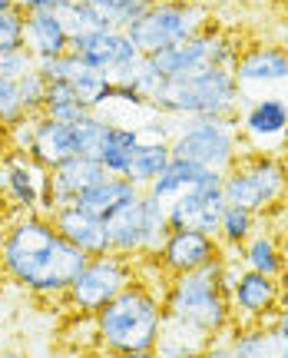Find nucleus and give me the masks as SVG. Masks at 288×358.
<instances>
[{
  "label": "nucleus",
  "instance_id": "obj_1",
  "mask_svg": "<svg viewBox=\"0 0 288 358\" xmlns=\"http://www.w3.org/2000/svg\"><path fill=\"white\" fill-rule=\"evenodd\" d=\"M87 252L63 239L50 216L24 213L13 216L0 236V272L24 292L43 302H63V295L87 266Z\"/></svg>",
  "mask_w": 288,
  "mask_h": 358
},
{
  "label": "nucleus",
  "instance_id": "obj_2",
  "mask_svg": "<svg viewBox=\"0 0 288 358\" xmlns=\"http://www.w3.org/2000/svg\"><path fill=\"white\" fill-rule=\"evenodd\" d=\"M163 312L169 322H179L192 332L206 335L209 342L232 329L229 289L222 282V256L196 272H182L166 279Z\"/></svg>",
  "mask_w": 288,
  "mask_h": 358
},
{
  "label": "nucleus",
  "instance_id": "obj_3",
  "mask_svg": "<svg viewBox=\"0 0 288 358\" xmlns=\"http://www.w3.org/2000/svg\"><path fill=\"white\" fill-rule=\"evenodd\" d=\"M93 319H96V335H100V352H146V348H156L166 322L163 289H156L152 282L136 275Z\"/></svg>",
  "mask_w": 288,
  "mask_h": 358
},
{
  "label": "nucleus",
  "instance_id": "obj_4",
  "mask_svg": "<svg viewBox=\"0 0 288 358\" xmlns=\"http://www.w3.org/2000/svg\"><path fill=\"white\" fill-rule=\"evenodd\" d=\"M242 100L245 93L238 90L232 70L206 66L199 73L166 80L150 106L173 120H196V116H238Z\"/></svg>",
  "mask_w": 288,
  "mask_h": 358
},
{
  "label": "nucleus",
  "instance_id": "obj_5",
  "mask_svg": "<svg viewBox=\"0 0 288 358\" xmlns=\"http://www.w3.org/2000/svg\"><path fill=\"white\" fill-rule=\"evenodd\" d=\"M222 196L229 206H245L255 216L288 203L285 156L242 150L236 166L222 173Z\"/></svg>",
  "mask_w": 288,
  "mask_h": 358
},
{
  "label": "nucleus",
  "instance_id": "obj_6",
  "mask_svg": "<svg viewBox=\"0 0 288 358\" xmlns=\"http://www.w3.org/2000/svg\"><path fill=\"white\" fill-rule=\"evenodd\" d=\"M173 156L186 159L199 169L226 173L242 156L238 136V116H196V120H175V133L169 140Z\"/></svg>",
  "mask_w": 288,
  "mask_h": 358
},
{
  "label": "nucleus",
  "instance_id": "obj_7",
  "mask_svg": "<svg viewBox=\"0 0 288 358\" xmlns=\"http://www.w3.org/2000/svg\"><path fill=\"white\" fill-rule=\"evenodd\" d=\"M206 27H209V10L199 0H152L150 7L126 27V34L143 57H152L166 47H175L182 40L196 37Z\"/></svg>",
  "mask_w": 288,
  "mask_h": 358
},
{
  "label": "nucleus",
  "instance_id": "obj_8",
  "mask_svg": "<svg viewBox=\"0 0 288 358\" xmlns=\"http://www.w3.org/2000/svg\"><path fill=\"white\" fill-rule=\"evenodd\" d=\"M106 236H110V252L139 259H156L169 236V219H166V203L143 189L136 203L123 206L120 213L106 219Z\"/></svg>",
  "mask_w": 288,
  "mask_h": 358
},
{
  "label": "nucleus",
  "instance_id": "obj_9",
  "mask_svg": "<svg viewBox=\"0 0 288 358\" xmlns=\"http://www.w3.org/2000/svg\"><path fill=\"white\" fill-rule=\"evenodd\" d=\"M136 279V262L116 252L89 256L87 266L76 272L70 289L63 295V306L76 315H96L106 302H113L129 282Z\"/></svg>",
  "mask_w": 288,
  "mask_h": 358
},
{
  "label": "nucleus",
  "instance_id": "obj_10",
  "mask_svg": "<svg viewBox=\"0 0 288 358\" xmlns=\"http://www.w3.org/2000/svg\"><path fill=\"white\" fill-rule=\"evenodd\" d=\"M242 53V43L238 37H229L226 30L219 27H206L196 37L182 40L175 47H166V50L152 53L150 60L156 64V70L163 73L166 80L175 77H189V73H199L206 66H222V70H232Z\"/></svg>",
  "mask_w": 288,
  "mask_h": 358
},
{
  "label": "nucleus",
  "instance_id": "obj_11",
  "mask_svg": "<svg viewBox=\"0 0 288 358\" xmlns=\"http://www.w3.org/2000/svg\"><path fill=\"white\" fill-rule=\"evenodd\" d=\"M238 136L242 150L252 153H288V96L262 93L245 96L238 106Z\"/></svg>",
  "mask_w": 288,
  "mask_h": 358
},
{
  "label": "nucleus",
  "instance_id": "obj_12",
  "mask_svg": "<svg viewBox=\"0 0 288 358\" xmlns=\"http://www.w3.org/2000/svg\"><path fill=\"white\" fill-rule=\"evenodd\" d=\"M47 179H50V169H43L30 153L0 150V203L13 216H24V213L47 216V192H50Z\"/></svg>",
  "mask_w": 288,
  "mask_h": 358
},
{
  "label": "nucleus",
  "instance_id": "obj_13",
  "mask_svg": "<svg viewBox=\"0 0 288 358\" xmlns=\"http://www.w3.org/2000/svg\"><path fill=\"white\" fill-rule=\"evenodd\" d=\"M222 209H226L222 173L202 169L199 182H196L192 189L179 192L175 199L166 203V219H169V229H196V232L215 236L219 219H222Z\"/></svg>",
  "mask_w": 288,
  "mask_h": 358
},
{
  "label": "nucleus",
  "instance_id": "obj_14",
  "mask_svg": "<svg viewBox=\"0 0 288 358\" xmlns=\"http://www.w3.org/2000/svg\"><path fill=\"white\" fill-rule=\"evenodd\" d=\"M229 306H232V325H268L275 312L285 306V282L238 268L229 282Z\"/></svg>",
  "mask_w": 288,
  "mask_h": 358
},
{
  "label": "nucleus",
  "instance_id": "obj_15",
  "mask_svg": "<svg viewBox=\"0 0 288 358\" xmlns=\"http://www.w3.org/2000/svg\"><path fill=\"white\" fill-rule=\"evenodd\" d=\"M232 77L245 96H262V93L288 96V50L278 43H249L238 53Z\"/></svg>",
  "mask_w": 288,
  "mask_h": 358
},
{
  "label": "nucleus",
  "instance_id": "obj_16",
  "mask_svg": "<svg viewBox=\"0 0 288 358\" xmlns=\"http://www.w3.org/2000/svg\"><path fill=\"white\" fill-rule=\"evenodd\" d=\"M70 53L89 70H100V73H110L113 80H120L126 70H133L139 64L143 53L133 47V40L126 30L120 27H103V30H93V34H83V37H73L70 43Z\"/></svg>",
  "mask_w": 288,
  "mask_h": 358
},
{
  "label": "nucleus",
  "instance_id": "obj_17",
  "mask_svg": "<svg viewBox=\"0 0 288 358\" xmlns=\"http://www.w3.org/2000/svg\"><path fill=\"white\" fill-rule=\"evenodd\" d=\"M222 256V245L209 232L196 229H169L163 249L156 256V266L163 268V275H182V272H196V268L209 266Z\"/></svg>",
  "mask_w": 288,
  "mask_h": 358
},
{
  "label": "nucleus",
  "instance_id": "obj_18",
  "mask_svg": "<svg viewBox=\"0 0 288 358\" xmlns=\"http://www.w3.org/2000/svg\"><path fill=\"white\" fill-rule=\"evenodd\" d=\"M103 176H106V169L93 156H70V159H63L60 166L50 169V179H47V186H50V192H47V216L53 209H60V206L76 203Z\"/></svg>",
  "mask_w": 288,
  "mask_h": 358
},
{
  "label": "nucleus",
  "instance_id": "obj_19",
  "mask_svg": "<svg viewBox=\"0 0 288 358\" xmlns=\"http://www.w3.org/2000/svg\"><path fill=\"white\" fill-rule=\"evenodd\" d=\"M50 219H53V226H57V232H60L70 245H76L80 252H87V256H103V252H110L106 219L87 213L83 206H76V203L60 206V209L50 213Z\"/></svg>",
  "mask_w": 288,
  "mask_h": 358
},
{
  "label": "nucleus",
  "instance_id": "obj_20",
  "mask_svg": "<svg viewBox=\"0 0 288 358\" xmlns=\"http://www.w3.org/2000/svg\"><path fill=\"white\" fill-rule=\"evenodd\" d=\"M70 30L63 24L60 10H34L27 13L24 24V47L30 50L34 60H50L60 53H70Z\"/></svg>",
  "mask_w": 288,
  "mask_h": 358
},
{
  "label": "nucleus",
  "instance_id": "obj_21",
  "mask_svg": "<svg viewBox=\"0 0 288 358\" xmlns=\"http://www.w3.org/2000/svg\"><path fill=\"white\" fill-rule=\"evenodd\" d=\"M238 262L242 268H252V272H262V275H272V279H285L288 275V249L285 239L272 232L268 226H259L252 232L245 245L238 249Z\"/></svg>",
  "mask_w": 288,
  "mask_h": 358
},
{
  "label": "nucleus",
  "instance_id": "obj_22",
  "mask_svg": "<svg viewBox=\"0 0 288 358\" xmlns=\"http://www.w3.org/2000/svg\"><path fill=\"white\" fill-rule=\"evenodd\" d=\"M30 156L37 159L43 169L60 166L63 159L76 153V136H73V123H60L50 116L37 113L34 116V143H30Z\"/></svg>",
  "mask_w": 288,
  "mask_h": 358
},
{
  "label": "nucleus",
  "instance_id": "obj_23",
  "mask_svg": "<svg viewBox=\"0 0 288 358\" xmlns=\"http://www.w3.org/2000/svg\"><path fill=\"white\" fill-rule=\"evenodd\" d=\"M139 196H143V189L133 186L126 176H110V173H106L96 186H89V189L76 199V206H83L87 213H93V216H100V219H110L113 213H120L123 206L136 203Z\"/></svg>",
  "mask_w": 288,
  "mask_h": 358
},
{
  "label": "nucleus",
  "instance_id": "obj_24",
  "mask_svg": "<svg viewBox=\"0 0 288 358\" xmlns=\"http://www.w3.org/2000/svg\"><path fill=\"white\" fill-rule=\"evenodd\" d=\"M229 342L238 358H288V342L278 335V329L268 325H232Z\"/></svg>",
  "mask_w": 288,
  "mask_h": 358
},
{
  "label": "nucleus",
  "instance_id": "obj_25",
  "mask_svg": "<svg viewBox=\"0 0 288 358\" xmlns=\"http://www.w3.org/2000/svg\"><path fill=\"white\" fill-rule=\"evenodd\" d=\"M139 150V133L136 127H120V123H110L106 129V140L100 146V166L110 173V176H126V169L133 163V153Z\"/></svg>",
  "mask_w": 288,
  "mask_h": 358
},
{
  "label": "nucleus",
  "instance_id": "obj_26",
  "mask_svg": "<svg viewBox=\"0 0 288 358\" xmlns=\"http://www.w3.org/2000/svg\"><path fill=\"white\" fill-rule=\"evenodd\" d=\"M70 87L76 90V96L83 100L89 113H103L110 103H113V90L116 80L110 73H100V70H89V66H80L70 80Z\"/></svg>",
  "mask_w": 288,
  "mask_h": 358
},
{
  "label": "nucleus",
  "instance_id": "obj_27",
  "mask_svg": "<svg viewBox=\"0 0 288 358\" xmlns=\"http://www.w3.org/2000/svg\"><path fill=\"white\" fill-rule=\"evenodd\" d=\"M209 348V338L199 332H192L179 322H163V332H159V342H156V352L159 358H196Z\"/></svg>",
  "mask_w": 288,
  "mask_h": 358
},
{
  "label": "nucleus",
  "instance_id": "obj_28",
  "mask_svg": "<svg viewBox=\"0 0 288 358\" xmlns=\"http://www.w3.org/2000/svg\"><path fill=\"white\" fill-rule=\"evenodd\" d=\"M202 169L192 166V163H186V159H179V156H173L169 163H166V169L159 173V176L150 182V196H156V199H163V203H169V199H175L179 192L192 189L196 182H199Z\"/></svg>",
  "mask_w": 288,
  "mask_h": 358
},
{
  "label": "nucleus",
  "instance_id": "obj_29",
  "mask_svg": "<svg viewBox=\"0 0 288 358\" xmlns=\"http://www.w3.org/2000/svg\"><path fill=\"white\" fill-rule=\"evenodd\" d=\"M169 159H173L169 143H139V150L133 153V163L126 169V179L139 189H150V182L163 173Z\"/></svg>",
  "mask_w": 288,
  "mask_h": 358
},
{
  "label": "nucleus",
  "instance_id": "obj_30",
  "mask_svg": "<svg viewBox=\"0 0 288 358\" xmlns=\"http://www.w3.org/2000/svg\"><path fill=\"white\" fill-rule=\"evenodd\" d=\"M262 226V216H255L252 209L245 206H229L222 209V219H219V229H215V239L222 249H242L245 239H249L252 232Z\"/></svg>",
  "mask_w": 288,
  "mask_h": 358
},
{
  "label": "nucleus",
  "instance_id": "obj_31",
  "mask_svg": "<svg viewBox=\"0 0 288 358\" xmlns=\"http://www.w3.org/2000/svg\"><path fill=\"white\" fill-rule=\"evenodd\" d=\"M40 113L50 116V120H60V123H76L89 110L83 106V100L76 96V90L70 83H47V100H43Z\"/></svg>",
  "mask_w": 288,
  "mask_h": 358
},
{
  "label": "nucleus",
  "instance_id": "obj_32",
  "mask_svg": "<svg viewBox=\"0 0 288 358\" xmlns=\"http://www.w3.org/2000/svg\"><path fill=\"white\" fill-rule=\"evenodd\" d=\"M63 24L70 30V37H83V34H93V30H103L110 27V20L103 17V10H96L89 0H70L60 10Z\"/></svg>",
  "mask_w": 288,
  "mask_h": 358
},
{
  "label": "nucleus",
  "instance_id": "obj_33",
  "mask_svg": "<svg viewBox=\"0 0 288 358\" xmlns=\"http://www.w3.org/2000/svg\"><path fill=\"white\" fill-rule=\"evenodd\" d=\"M106 129H110V120L103 113H87L73 123V136H76V153L80 156H100V146L106 140Z\"/></svg>",
  "mask_w": 288,
  "mask_h": 358
},
{
  "label": "nucleus",
  "instance_id": "obj_34",
  "mask_svg": "<svg viewBox=\"0 0 288 358\" xmlns=\"http://www.w3.org/2000/svg\"><path fill=\"white\" fill-rule=\"evenodd\" d=\"M96 10H103V17L110 20V27H120V30H126V27L136 20L139 13L150 7L152 0H89Z\"/></svg>",
  "mask_w": 288,
  "mask_h": 358
},
{
  "label": "nucleus",
  "instance_id": "obj_35",
  "mask_svg": "<svg viewBox=\"0 0 288 358\" xmlns=\"http://www.w3.org/2000/svg\"><path fill=\"white\" fill-rule=\"evenodd\" d=\"M27 113L24 106V96H20V80H7L0 77V123L3 127H13V123H20Z\"/></svg>",
  "mask_w": 288,
  "mask_h": 358
},
{
  "label": "nucleus",
  "instance_id": "obj_36",
  "mask_svg": "<svg viewBox=\"0 0 288 358\" xmlns=\"http://www.w3.org/2000/svg\"><path fill=\"white\" fill-rule=\"evenodd\" d=\"M24 24H27V13L20 7L0 13V53H10L24 47Z\"/></svg>",
  "mask_w": 288,
  "mask_h": 358
},
{
  "label": "nucleus",
  "instance_id": "obj_37",
  "mask_svg": "<svg viewBox=\"0 0 288 358\" xmlns=\"http://www.w3.org/2000/svg\"><path fill=\"white\" fill-rule=\"evenodd\" d=\"M80 66L83 64L76 60L73 53H60V57H50V60H37V70L43 73L47 83H70Z\"/></svg>",
  "mask_w": 288,
  "mask_h": 358
},
{
  "label": "nucleus",
  "instance_id": "obj_38",
  "mask_svg": "<svg viewBox=\"0 0 288 358\" xmlns=\"http://www.w3.org/2000/svg\"><path fill=\"white\" fill-rule=\"evenodd\" d=\"M20 96H24V106L30 116H37L43 110V100H47V80L40 70H30L20 77Z\"/></svg>",
  "mask_w": 288,
  "mask_h": 358
},
{
  "label": "nucleus",
  "instance_id": "obj_39",
  "mask_svg": "<svg viewBox=\"0 0 288 358\" xmlns=\"http://www.w3.org/2000/svg\"><path fill=\"white\" fill-rule=\"evenodd\" d=\"M30 70H37V60L30 57V50H27V47L10 50V53H0V77L20 80L24 73H30Z\"/></svg>",
  "mask_w": 288,
  "mask_h": 358
},
{
  "label": "nucleus",
  "instance_id": "obj_40",
  "mask_svg": "<svg viewBox=\"0 0 288 358\" xmlns=\"http://www.w3.org/2000/svg\"><path fill=\"white\" fill-rule=\"evenodd\" d=\"M30 143H34V116H24V120L13 123V127H3V150L30 153Z\"/></svg>",
  "mask_w": 288,
  "mask_h": 358
},
{
  "label": "nucleus",
  "instance_id": "obj_41",
  "mask_svg": "<svg viewBox=\"0 0 288 358\" xmlns=\"http://www.w3.org/2000/svg\"><path fill=\"white\" fill-rule=\"evenodd\" d=\"M13 3L24 13H34V10H63L70 0H13Z\"/></svg>",
  "mask_w": 288,
  "mask_h": 358
},
{
  "label": "nucleus",
  "instance_id": "obj_42",
  "mask_svg": "<svg viewBox=\"0 0 288 358\" xmlns=\"http://www.w3.org/2000/svg\"><path fill=\"white\" fill-rule=\"evenodd\" d=\"M206 352H209L213 358H238V355H236V348H232V342H229V332H226V335H219V338H213Z\"/></svg>",
  "mask_w": 288,
  "mask_h": 358
},
{
  "label": "nucleus",
  "instance_id": "obj_43",
  "mask_svg": "<svg viewBox=\"0 0 288 358\" xmlns=\"http://www.w3.org/2000/svg\"><path fill=\"white\" fill-rule=\"evenodd\" d=\"M100 358H159L156 348H146V352H100Z\"/></svg>",
  "mask_w": 288,
  "mask_h": 358
},
{
  "label": "nucleus",
  "instance_id": "obj_44",
  "mask_svg": "<svg viewBox=\"0 0 288 358\" xmlns=\"http://www.w3.org/2000/svg\"><path fill=\"white\" fill-rule=\"evenodd\" d=\"M272 325H275V329H278V335H282V338H285V342H288V302H285V306H282V308H278V312H275V319H272Z\"/></svg>",
  "mask_w": 288,
  "mask_h": 358
},
{
  "label": "nucleus",
  "instance_id": "obj_45",
  "mask_svg": "<svg viewBox=\"0 0 288 358\" xmlns=\"http://www.w3.org/2000/svg\"><path fill=\"white\" fill-rule=\"evenodd\" d=\"M0 358H30V355L20 352V348H0Z\"/></svg>",
  "mask_w": 288,
  "mask_h": 358
},
{
  "label": "nucleus",
  "instance_id": "obj_46",
  "mask_svg": "<svg viewBox=\"0 0 288 358\" xmlns=\"http://www.w3.org/2000/svg\"><path fill=\"white\" fill-rule=\"evenodd\" d=\"M63 358H100V352H66Z\"/></svg>",
  "mask_w": 288,
  "mask_h": 358
},
{
  "label": "nucleus",
  "instance_id": "obj_47",
  "mask_svg": "<svg viewBox=\"0 0 288 358\" xmlns=\"http://www.w3.org/2000/svg\"><path fill=\"white\" fill-rule=\"evenodd\" d=\"M13 7H17L13 0H0V13H3V10H13Z\"/></svg>",
  "mask_w": 288,
  "mask_h": 358
},
{
  "label": "nucleus",
  "instance_id": "obj_48",
  "mask_svg": "<svg viewBox=\"0 0 288 358\" xmlns=\"http://www.w3.org/2000/svg\"><path fill=\"white\" fill-rule=\"evenodd\" d=\"M0 150H3V123H0Z\"/></svg>",
  "mask_w": 288,
  "mask_h": 358
},
{
  "label": "nucleus",
  "instance_id": "obj_49",
  "mask_svg": "<svg viewBox=\"0 0 288 358\" xmlns=\"http://www.w3.org/2000/svg\"><path fill=\"white\" fill-rule=\"evenodd\" d=\"M282 282H285V302H288V275H285V279H282Z\"/></svg>",
  "mask_w": 288,
  "mask_h": 358
},
{
  "label": "nucleus",
  "instance_id": "obj_50",
  "mask_svg": "<svg viewBox=\"0 0 288 358\" xmlns=\"http://www.w3.org/2000/svg\"><path fill=\"white\" fill-rule=\"evenodd\" d=\"M196 358H213V355H209V352H202V355H196Z\"/></svg>",
  "mask_w": 288,
  "mask_h": 358
},
{
  "label": "nucleus",
  "instance_id": "obj_51",
  "mask_svg": "<svg viewBox=\"0 0 288 358\" xmlns=\"http://www.w3.org/2000/svg\"><path fill=\"white\" fill-rule=\"evenodd\" d=\"M285 176H288V153H285Z\"/></svg>",
  "mask_w": 288,
  "mask_h": 358
},
{
  "label": "nucleus",
  "instance_id": "obj_52",
  "mask_svg": "<svg viewBox=\"0 0 288 358\" xmlns=\"http://www.w3.org/2000/svg\"><path fill=\"white\" fill-rule=\"evenodd\" d=\"M0 209H3V203H0Z\"/></svg>",
  "mask_w": 288,
  "mask_h": 358
}]
</instances>
